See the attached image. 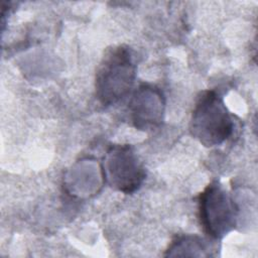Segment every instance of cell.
<instances>
[{
    "label": "cell",
    "mask_w": 258,
    "mask_h": 258,
    "mask_svg": "<svg viewBox=\"0 0 258 258\" xmlns=\"http://www.w3.org/2000/svg\"><path fill=\"white\" fill-rule=\"evenodd\" d=\"M136 64L132 49L125 45L108 48L96 73V98L103 106H111L126 97L135 82Z\"/></svg>",
    "instance_id": "obj_1"
},
{
    "label": "cell",
    "mask_w": 258,
    "mask_h": 258,
    "mask_svg": "<svg viewBox=\"0 0 258 258\" xmlns=\"http://www.w3.org/2000/svg\"><path fill=\"white\" fill-rule=\"evenodd\" d=\"M234 121L222 97L214 90L202 92L195 103L189 132L206 147L224 143L233 133Z\"/></svg>",
    "instance_id": "obj_2"
},
{
    "label": "cell",
    "mask_w": 258,
    "mask_h": 258,
    "mask_svg": "<svg viewBox=\"0 0 258 258\" xmlns=\"http://www.w3.org/2000/svg\"><path fill=\"white\" fill-rule=\"evenodd\" d=\"M199 218L205 233L214 240L224 238L235 229L237 205L219 181H212L200 194Z\"/></svg>",
    "instance_id": "obj_3"
},
{
    "label": "cell",
    "mask_w": 258,
    "mask_h": 258,
    "mask_svg": "<svg viewBox=\"0 0 258 258\" xmlns=\"http://www.w3.org/2000/svg\"><path fill=\"white\" fill-rule=\"evenodd\" d=\"M108 184L118 191L133 194L145 179V169L130 145H113L107 151L103 168Z\"/></svg>",
    "instance_id": "obj_4"
},
{
    "label": "cell",
    "mask_w": 258,
    "mask_h": 258,
    "mask_svg": "<svg viewBox=\"0 0 258 258\" xmlns=\"http://www.w3.org/2000/svg\"><path fill=\"white\" fill-rule=\"evenodd\" d=\"M165 101L162 92L149 84L140 85L128 103V114L133 126L148 131L157 128L164 115Z\"/></svg>",
    "instance_id": "obj_5"
},
{
    "label": "cell",
    "mask_w": 258,
    "mask_h": 258,
    "mask_svg": "<svg viewBox=\"0 0 258 258\" xmlns=\"http://www.w3.org/2000/svg\"><path fill=\"white\" fill-rule=\"evenodd\" d=\"M208 244L197 235H182L176 237L166 250L165 256H210Z\"/></svg>",
    "instance_id": "obj_6"
}]
</instances>
